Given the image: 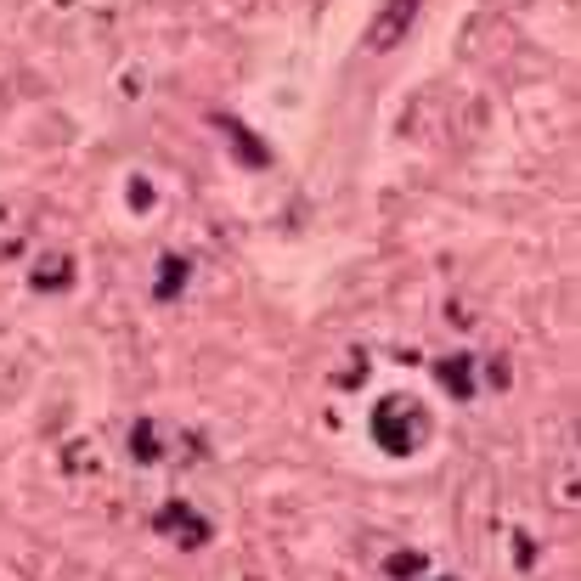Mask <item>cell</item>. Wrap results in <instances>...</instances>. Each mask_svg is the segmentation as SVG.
<instances>
[{
	"label": "cell",
	"instance_id": "6da1fadb",
	"mask_svg": "<svg viewBox=\"0 0 581 581\" xmlns=\"http://www.w3.org/2000/svg\"><path fill=\"white\" fill-rule=\"evenodd\" d=\"M373 440L390 457H412L429 440V412L412 395H384L373 407Z\"/></svg>",
	"mask_w": 581,
	"mask_h": 581
},
{
	"label": "cell",
	"instance_id": "7a4b0ae2",
	"mask_svg": "<svg viewBox=\"0 0 581 581\" xmlns=\"http://www.w3.org/2000/svg\"><path fill=\"white\" fill-rule=\"evenodd\" d=\"M418 12H424V0H384V6H378V17H373V29H367V51H373V57L395 51L412 34Z\"/></svg>",
	"mask_w": 581,
	"mask_h": 581
},
{
	"label": "cell",
	"instance_id": "3957f363",
	"mask_svg": "<svg viewBox=\"0 0 581 581\" xmlns=\"http://www.w3.org/2000/svg\"><path fill=\"white\" fill-rule=\"evenodd\" d=\"M153 525H158L164 536H175L181 548H204V542H209V519L198 514L192 503H164V508H158Z\"/></svg>",
	"mask_w": 581,
	"mask_h": 581
},
{
	"label": "cell",
	"instance_id": "277c9868",
	"mask_svg": "<svg viewBox=\"0 0 581 581\" xmlns=\"http://www.w3.org/2000/svg\"><path fill=\"white\" fill-rule=\"evenodd\" d=\"M74 277H79L74 254H46V260L29 271V288H34V294H68V288H74Z\"/></svg>",
	"mask_w": 581,
	"mask_h": 581
},
{
	"label": "cell",
	"instance_id": "5b68a950",
	"mask_svg": "<svg viewBox=\"0 0 581 581\" xmlns=\"http://www.w3.org/2000/svg\"><path fill=\"white\" fill-rule=\"evenodd\" d=\"M435 378H440V390H446V395L469 401V395H474V356H440Z\"/></svg>",
	"mask_w": 581,
	"mask_h": 581
},
{
	"label": "cell",
	"instance_id": "8992f818",
	"mask_svg": "<svg viewBox=\"0 0 581 581\" xmlns=\"http://www.w3.org/2000/svg\"><path fill=\"white\" fill-rule=\"evenodd\" d=\"M187 277H192L187 254H164V266H158V288H153V294H158V299H175L181 288H187Z\"/></svg>",
	"mask_w": 581,
	"mask_h": 581
},
{
	"label": "cell",
	"instance_id": "52a82bcc",
	"mask_svg": "<svg viewBox=\"0 0 581 581\" xmlns=\"http://www.w3.org/2000/svg\"><path fill=\"white\" fill-rule=\"evenodd\" d=\"M424 565H429V559L418 548H401V553H390L384 576H390V581H418V576H424Z\"/></svg>",
	"mask_w": 581,
	"mask_h": 581
},
{
	"label": "cell",
	"instance_id": "ba28073f",
	"mask_svg": "<svg viewBox=\"0 0 581 581\" xmlns=\"http://www.w3.org/2000/svg\"><path fill=\"white\" fill-rule=\"evenodd\" d=\"M130 452L142 457V463H158V457H164V440H158V424H147V418H142V424L130 429Z\"/></svg>",
	"mask_w": 581,
	"mask_h": 581
},
{
	"label": "cell",
	"instance_id": "9c48e42d",
	"mask_svg": "<svg viewBox=\"0 0 581 581\" xmlns=\"http://www.w3.org/2000/svg\"><path fill=\"white\" fill-rule=\"evenodd\" d=\"M220 125H226V136H232V142L243 147V153H249V158H243V164H254V170H260V164H271V153H266V147H260V142H254L249 130L237 125V119H220Z\"/></svg>",
	"mask_w": 581,
	"mask_h": 581
},
{
	"label": "cell",
	"instance_id": "30bf717a",
	"mask_svg": "<svg viewBox=\"0 0 581 581\" xmlns=\"http://www.w3.org/2000/svg\"><path fill=\"white\" fill-rule=\"evenodd\" d=\"M153 181H142V175H136V181H130V209H153Z\"/></svg>",
	"mask_w": 581,
	"mask_h": 581
},
{
	"label": "cell",
	"instance_id": "8fae6325",
	"mask_svg": "<svg viewBox=\"0 0 581 581\" xmlns=\"http://www.w3.org/2000/svg\"><path fill=\"white\" fill-rule=\"evenodd\" d=\"M446 581H452V576H446Z\"/></svg>",
	"mask_w": 581,
	"mask_h": 581
}]
</instances>
